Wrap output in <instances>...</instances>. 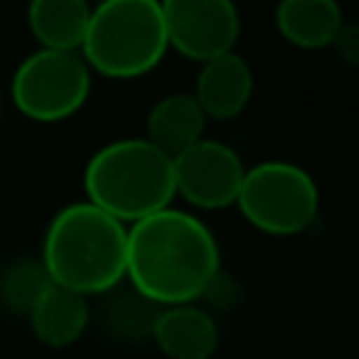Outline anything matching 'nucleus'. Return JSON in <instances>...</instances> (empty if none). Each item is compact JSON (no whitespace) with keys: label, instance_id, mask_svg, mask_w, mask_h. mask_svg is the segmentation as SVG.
<instances>
[{"label":"nucleus","instance_id":"7","mask_svg":"<svg viewBox=\"0 0 359 359\" xmlns=\"http://www.w3.org/2000/svg\"><path fill=\"white\" fill-rule=\"evenodd\" d=\"M168 48L191 62L236 50L241 17L233 0H160Z\"/></svg>","mask_w":359,"mask_h":359},{"label":"nucleus","instance_id":"2","mask_svg":"<svg viewBox=\"0 0 359 359\" xmlns=\"http://www.w3.org/2000/svg\"><path fill=\"white\" fill-rule=\"evenodd\" d=\"M39 261L65 289L109 294L126 280V224L87 199L70 202L48 222Z\"/></svg>","mask_w":359,"mask_h":359},{"label":"nucleus","instance_id":"11","mask_svg":"<svg viewBox=\"0 0 359 359\" xmlns=\"http://www.w3.org/2000/svg\"><path fill=\"white\" fill-rule=\"evenodd\" d=\"M25 317H28L31 334L45 348L62 351L76 345L84 337L90 325V297L50 280V286L39 294V300L31 306Z\"/></svg>","mask_w":359,"mask_h":359},{"label":"nucleus","instance_id":"5","mask_svg":"<svg viewBox=\"0 0 359 359\" xmlns=\"http://www.w3.org/2000/svg\"><path fill=\"white\" fill-rule=\"evenodd\" d=\"M236 208L255 230L286 238L314 224L320 188L306 168L286 160H264L244 171Z\"/></svg>","mask_w":359,"mask_h":359},{"label":"nucleus","instance_id":"4","mask_svg":"<svg viewBox=\"0 0 359 359\" xmlns=\"http://www.w3.org/2000/svg\"><path fill=\"white\" fill-rule=\"evenodd\" d=\"M160 0H101L93 3L79 53L104 79L129 81L151 73L168 53Z\"/></svg>","mask_w":359,"mask_h":359},{"label":"nucleus","instance_id":"18","mask_svg":"<svg viewBox=\"0 0 359 359\" xmlns=\"http://www.w3.org/2000/svg\"><path fill=\"white\" fill-rule=\"evenodd\" d=\"M331 48L337 50L342 65H348L351 70H359V20H345L339 25Z\"/></svg>","mask_w":359,"mask_h":359},{"label":"nucleus","instance_id":"8","mask_svg":"<svg viewBox=\"0 0 359 359\" xmlns=\"http://www.w3.org/2000/svg\"><path fill=\"white\" fill-rule=\"evenodd\" d=\"M244 160L238 151L222 140L199 137L180 154H174V182L177 196L199 210H222L236 205Z\"/></svg>","mask_w":359,"mask_h":359},{"label":"nucleus","instance_id":"20","mask_svg":"<svg viewBox=\"0 0 359 359\" xmlns=\"http://www.w3.org/2000/svg\"><path fill=\"white\" fill-rule=\"evenodd\" d=\"M90 3H101V0H90Z\"/></svg>","mask_w":359,"mask_h":359},{"label":"nucleus","instance_id":"10","mask_svg":"<svg viewBox=\"0 0 359 359\" xmlns=\"http://www.w3.org/2000/svg\"><path fill=\"white\" fill-rule=\"evenodd\" d=\"M151 339L165 359H210L219 348V325L199 303L160 306Z\"/></svg>","mask_w":359,"mask_h":359},{"label":"nucleus","instance_id":"13","mask_svg":"<svg viewBox=\"0 0 359 359\" xmlns=\"http://www.w3.org/2000/svg\"><path fill=\"white\" fill-rule=\"evenodd\" d=\"M208 118L191 93H171L151 104L146 115V140L165 154H180L199 137H205Z\"/></svg>","mask_w":359,"mask_h":359},{"label":"nucleus","instance_id":"19","mask_svg":"<svg viewBox=\"0 0 359 359\" xmlns=\"http://www.w3.org/2000/svg\"><path fill=\"white\" fill-rule=\"evenodd\" d=\"M3 112H6V93H3V87H0V118H3Z\"/></svg>","mask_w":359,"mask_h":359},{"label":"nucleus","instance_id":"6","mask_svg":"<svg viewBox=\"0 0 359 359\" xmlns=\"http://www.w3.org/2000/svg\"><path fill=\"white\" fill-rule=\"evenodd\" d=\"M90 90L93 70L79 50L36 48L14 67L8 98L22 118L34 123H59L87 104Z\"/></svg>","mask_w":359,"mask_h":359},{"label":"nucleus","instance_id":"9","mask_svg":"<svg viewBox=\"0 0 359 359\" xmlns=\"http://www.w3.org/2000/svg\"><path fill=\"white\" fill-rule=\"evenodd\" d=\"M252 90H255V76L250 62L241 53L227 50L199 62V73L191 95L196 98L208 121H233L252 101Z\"/></svg>","mask_w":359,"mask_h":359},{"label":"nucleus","instance_id":"14","mask_svg":"<svg viewBox=\"0 0 359 359\" xmlns=\"http://www.w3.org/2000/svg\"><path fill=\"white\" fill-rule=\"evenodd\" d=\"M90 0H28L25 22L39 48L79 50L87 34Z\"/></svg>","mask_w":359,"mask_h":359},{"label":"nucleus","instance_id":"15","mask_svg":"<svg viewBox=\"0 0 359 359\" xmlns=\"http://www.w3.org/2000/svg\"><path fill=\"white\" fill-rule=\"evenodd\" d=\"M50 286V278L42 266V261L36 258H20L14 264H8L0 272V303L8 311L17 314H28L31 306L39 300V294Z\"/></svg>","mask_w":359,"mask_h":359},{"label":"nucleus","instance_id":"3","mask_svg":"<svg viewBox=\"0 0 359 359\" xmlns=\"http://www.w3.org/2000/svg\"><path fill=\"white\" fill-rule=\"evenodd\" d=\"M81 185L87 202L132 224L177 199L174 157L146 137H121L87 160Z\"/></svg>","mask_w":359,"mask_h":359},{"label":"nucleus","instance_id":"1","mask_svg":"<svg viewBox=\"0 0 359 359\" xmlns=\"http://www.w3.org/2000/svg\"><path fill=\"white\" fill-rule=\"evenodd\" d=\"M222 266L210 227L174 205L126 224V280L154 306L199 303Z\"/></svg>","mask_w":359,"mask_h":359},{"label":"nucleus","instance_id":"12","mask_svg":"<svg viewBox=\"0 0 359 359\" xmlns=\"http://www.w3.org/2000/svg\"><path fill=\"white\" fill-rule=\"evenodd\" d=\"M345 22L337 0H278L275 28L300 50L331 48L339 25Z\"/></svg>","mask_w":359,"mask_h":359},{"label":"nucleus","instance_id":"16","mask_svg":"<svg viewBox=\"0 0 359 359\" xmlns=\"http://www.w3.org/2000/svg\"><path fill=\"white\" fill-rule=\"evenodd\" d=\"M157 309L151 300L140 297L135 289L132 294H123V297H115L112 306L107 309V323L115 334L121 337H151V323L157 317Z\"/></svg>","mask_w":359,"mask_h":359},{"label":"nucleus","instance_id":"17","mask_svg":"<svg viewBox=\"0 0 359 359\" xmlns=\"http://www.w3.org/2000/svg\"><path fill=\"white\" fill-rule=\"evenodd\" d=\"M241 297H244L241 280H238L233 272H227V269L219 266V269L213 272V278L208 280V286H205V292H202L199 300H205L210 309L230 311V309H236V306L241 303Z\"/></svg>","mask_w":359,"mask_h":359}]
</instances>
